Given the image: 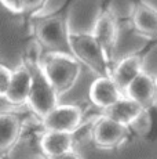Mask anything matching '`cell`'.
Wrapping results in <instances>:
<instances>
[{
    "label": "cell",
    "mask_w": 157,
    "mask_h": 159,
    "mask_svg": "<svg viewBox=\"0 0 157 159\" xmlns=\"http://www.w3.org/2000/svg\"><path fill=\"white\" fill-rule=\"evenodd\" d=\"M72 6L73 0H68L55 13L35 15L32 18L36 43L46 53H58L73 57L69 29V13Z\"/></svg>",
    "instance_id": "cell-1"
},
{
    "label": "cell",
    "mask_w": 157,
    "mask_h": 159,
    "mask_svg": "<svg viewBox=\"0 0 157 159\" xmlns=\"http://www.w3.org/2000/svg\"><path fill=\"white\" fill-rule=\"evenodd\" d=\"M39 50H40V46L37 43L32 44L31 48L23 56L22 62L28 68L32 79L28 107L32 109L33 114L41 120L48 112H51L58 105V96H57L55 90L48 82L46 73L41 68Z\"/></svg>",
    "instance_id": "cell-2"
},
{
    "label": "cell",
    "mask_w": 157,
    "mask_h": 159,
    "mask_svg": "<svg viewBox=\"0 0 157 159\" xmlns=\"http://www.w3.org/2000/svg\"><path fill=\"white\" fill-rule=\"evenodd\" d=\"M70 47L73 57L96 76H110L113 68L110 58L91 32L70 30Z\"/></svg>",
    "instance_id": "cell-3"
},
{
    "label": "cell",
    "mask_w": 157,
    "mask_h": 159,
    "mask_svg": "<svg viewBox=\"0 0 157 159\" xmlns=\"http://www.w3.org/2000/svg\"><path fill=\"white\" fill-rule=\"evenodd\" d=\"M40 64L58 97L74 86L81 71V64L66 54L44 53L40 57Z\"/></svg>",
    "instance_id": "cell-4"
},
{
    "label": "cell",
    "mask_w": 157,
    "mask_h": 159,
    "mask_svg": "<svg viewBox=\"0 0 157 159\" xmlns=\"http://www.w3.org/2000/svg\"><path fill=\"white\" fill-rule=\"evenodd\" d=\"M129 134L131 130L128 126L108 118L106 115L98 116L91 125L92 143L96 148L105 151L119 148L128 140Z\"/></svg>",
    "instance_id": "cell-5"
},
{
    "label": "cell",
    "mask_w": 157,
    "mask_h": 159,
    "mask_svg": "<svg viewBox=\"0 0 157 159\" xmlns=\"http://www.w3.org/2000/svg\"><path fill=\"white\" fill-rule=\"evenodd\" d=\"M83 122V111L74 104H61L41 119V126L48 131L74 133Z\"/></svg>",
    "instance_id": "cell-6"
},
{
    "label": "cell",
    "mask_w": 157,
    "mask_h": 159,
    "mask_svg": "<svg viewBox=\"0 0 157 159\" xmlns=\"http://www.w3.org/2000/svg\"><path fill=\"white\" fill-rule=\"evenodd\" d=\"M91 33L104 47L105 53L112 61L114 47L117 43V36H119V22H117L116 13L110 6H105L104 8L99 10L92 25Z\"/></svg>",
    "instance_id": "cell-7"
},
{
    "label": "cell",
    "mask_w": 157,
    "mask_h": 159,
    "mask_svg": "<svg viewBox=\"0 0 157 159\" xmlns=\"http://www.w3.org/2000/svg\"><path fill=\"white\" fill-rule=\"evenodd\" d=\"M124 96L141 104L147 111L157 107V76L146 71L141 72L139 76L127 87Z\"/></svg>",
    "instance_id": "cell-8"
},
{
    "label": "cell",
    "mask_w": 157,
    "mask_h": 159,
    "mask_svg": "<svg viewBox=\"0 0 157 159\" xmlns=\"http://www.w3.org/2000/svg\"><path fill=\"white\" fill-rule=\"evenodd\" d=\"M90 101L101 109H108L124 97L112 76H96L88 90Z\"/></svg>",
    "instance_id": "cell-9"
},
{
    "label": "cell",
    "mask_w": 157,
    "mask_h": 159,
    "mask_svg": "<svg viewBox=\"0 0 157 159\" xmlns=\"http://www.w3.org/2000/svg\"><path fill=\"white\" fill-rule=\"evenodd\" d=\"M131 25L145 38H157V8L146 0H137L132 6Z\"/></svg>",
    "instance_id": "cell-10"
},
{
    "label": "cell",
    "mask_w": 157,
    "mask_h": 159,
    "mask_svg": "<svg viewBox=\"0 0 157 159\" xmlns=\"http://www.w3.org/2000/svg\"><path fill=\"white\" fill-rule=\"evenodd\" d=\"M31 73L25 66V64L21 62L17 68L13 69V78H11L10 89H8L6 101L13 107L28 105L29 96H31Z\"/></svg>",
    "instance_id": "cell-11"
},
{
    "label": "cell",
    "mask_w": 157,
    "mask_h": 159,
    "mask_svg": "<svg viewBox=\"0 0 157 159\" xmlns=\"http://www.w3.org/2000/svg\"><path fill=\"white\" fill-rule=\"evenodd\" d=\"M143 58L139 54H132V56H127L123 60H120L116 65L112 68V79L117 87L123 91L127 90V87L139 76L141 72H143Z\"/></svg>",
    "instance_id": "cell-12"
},
{
    "label": "cell",
    "mask_w": 157,
    "mask_h": 159,
    "mask_svg": "<svg viewBox=\"0 0 157 159\" xmlns=\"http://www.w3.org/2000/svg\"><path fill=\"white\" fill-rule=\"evenodd\" d=\"M39 145L43 158H53L73 151L76 145V139H74V133L44 130L39 140Z\"/></svg>",
    "instance_id": "cell-13"
},
{
    "label": "cell",
    "mask_w": 157,
    "mask_h": 159,
    "mask_svg": "<svg viewBox=\"0 0 157 159\" xmlns=\"http://www.w3.org/2000/svg\"><path fill=\"white\" fill-rule=\"evenodd\" d=\"M22 122L13 112H0V155L4 157L17 145Z\"/></svg>",
    "instance_id": "cell-14"
},
{
    "label": "cell",
    "mask_w": 157,
    "mask_h": 159,
    "mask_svg": "<svg viewBox=\"0 0 157 159\" xmlns=\"http://www.w3.org/2000/svg\"><path fill=\"white\" fill-rule=\"evenodd\" d=\"M146 111L147 109H145L141 104H138L137 101H134V100L124 96L116 104H113L108 109H105L104 115H106L108 118L113 119V120L119 122V123H123L125 126L131 127Z\"/></svg>",
    "instance_id": "cell-15"
},
{
    "label": "cell",
    "mask_w": 157,
    "mask_h": 159,
    "mask_svg": "<svg viewBox=\"0 0 157 159\" xmlns=\"http://www.w3.org/2000/svg\"><path fill=\"white\" fill-rule=\"evenodd\" d=\"M11 78H13V69H8L7 66L0 64V98L6 100V97H7Z\"/></svg>",
    "instance_id": "cell-16"
},
{
    "label": "cell",
    "mask_w": 157,
    "mask_h": 159,
    "mask_svg": "<svg viewBox=\"0 0 157 159\" xmlns=\"http://www.w3.org/2000/svg\"><path fill=\"white\" fill-rule=\"evenodd\" d=\"M0 3H2L3 7L7 8L8 11H11V13H14V14L26 13L23 0H0Z\"/></svg>",
    "instance_id": "cell-17"
},
{
    "label": "cell",
    "mask_w": 157,
    "mask_h": 159,
    "mask_svg": "<svg viewBox=\"0 0 157 159\" xmlns=\"http://www.w3.org/2000/svg\"><path fill=\"white\" fill-rule=\"evenodd\" d=\"M47 0H23L25 3V11L26 13H37L39 10H41V7H44Z\"/></svg>",
    "instance_id": "cell-18"
},
{
    "label": "cell",
    "mask_w": 157,
    "mask_h": 159,
    "mask_svg": "<svg viewBox=\"0 0 157 159\" xmlns=\"http://www.w3.org/2000/svg\"><path fill=\"white\" fill-rule=\"evenodd\" d=\"M43 159H83L81 155L78 154L76 149L70 152H66V154H62V155H58V157H53V158H43Z\"/></svg>",
    "instance_id": "cell-19"
},
{
    "label": "cell",
    "mask_w": 157,
    "mask_h": 159,
    "mask_svg": "<svg viewBox=\"0 0 157 159\" xmlns=\"http://www.w3.org/2000/svg\"><path fill=\"white\" fill-rule=\"evenodd\" d=\"M0 159H4V158H3V157H2V155H0Z\"/></svg>",
    "instance_id": "cell-20"
}]
</instances>
